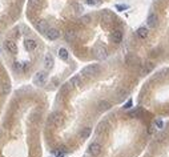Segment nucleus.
I'll return each mask as SVG.
<instances>
[{"instance_id":"obj_1","label":"nucleus","mask_w":169,"mask_h":157,"mask_svg":"<svg viewBox=\"0 0 169 157\" xmlns=\"http://www.w3.org/2000/svg\"><path fill=\"white\" fill-rule=\"evenodd\" d=\"M100 65L99 64H91V65H87L85 68H83L81 71V75L84 77H92V76H96L99 72H100Z\"/></svg>"},{"instance_id":"obj_2","label":"nucleus","mask_w":169,"mask_h":157,"mask_svg":"<svg viewBox=\"0 0 169 157\" xmlns=\"http://www.w3.org/2000/svg\"><path fill=\"white\" fill-rule=\"evenodd\" d=\"M63 122H64V115L58 111L51 113V116H49V119H48V124L53 125V127H60Z\"/></svg>"},{"instance_id":"obj_3","label":"nucleus","mask_w":169,"mask_h":157,"mask_svg":"<svg viewBox=\"0 0 169 157\" xmlns=\"http://www.w3.org/2000/svg\"><path fill=\"white\" fill-rule=\"evenodd\" d=\"M93 53H95L97 60H105L107 56H108V51H107V48L103 45H96L95 50H93Z\"/></svg>"},{"instance_id":"obj_4","label":"nucleus","mask_w":169,"mask_h":157,"mask_svg":"<svg viewBox=\"0 0 169 157\" xmlns=\"http://www.w3.org/2000/svg\"><path fill=\"white\" fill-rule=\"evenodd\" d=\"M101 151H103V146H101V144L96 143V141H95V143H92L91 145H89V148H88L89 154H91V156H93V157L100 156Z\"/></svg>"},{"instance_id":"obj_5","label":"nucleus","mask_w":169,"mask_h":157,"mask_svg":"<svg viewBox=\"0 0 169 157\" xmlns=\"http://www.w3.org/2000/svg\"><path fill=\"white\" fill-rule=\"evenodd\" d=\"M146 24H148V27H151V28H156V27L158 25V16L155 13V12H152V13L148 15Z\"/></svg>"},{"instance_id":"obj_6","label":"nucleus","mask_w":169,"mask_h":157,"mask_svg":"<svg viewBox=\"0 0 169 157\" xmlns=\"http://www.w3.org/2000/svg\"><path fill=\"white\" fill-rule=\"evenodd\" d=\"M45 78H47L45 72H37L33 77V84L35 85H43L44 83H45Z\"/></svg>"},{"instance_id":"obj_7","label":"nucleus","mask_w":169,"mask_h":157,"mask_svg":"<svg viewBox=\"0 0 169 157\" xmlns=\"http://www.w3.org/2000/svg\"><path fill=\"white\" fill-rule=\"evenodd\" d=\"M4 47H6L11 53H13V55L17 53V45H16V43H15L13 40H11V39H8V40L4 41Z\"/></svg>"},{"instance_id":"obj_8","label":"nucleus","mask_w":169,"mask_h":157,"mask_svg":"<svg viewBox=\"0 0 169 157\" xmlns=\"http://www.w3.org/2000/svg\"><path fill=\"white\" fill-rule=\"evenodd\" d=\"M45 35L49 40H56V39H59V36H60V32H59L56 28H49Z\"/></svg>"},{"instance_id":"obj_9","label":"nucleus","mask_w":169,"mask_h":157,"mask_svg":"<svg viewBox=\"0 0 169 157\" xmlns=\"http://www.w3.org/2000/svg\"><path fill=\"white\" fill-rule=\"evenodd\" d=\"M53 64H55L53 56H52L51 53H47L45 57H44V67H45L47 69H51V68L53 67Z\"/></svg>"},{"instance_id":"obj_10","label":"nucleus","mask_w":169,"mask_h":157,"mask_svg":"<svg viewBox=\"0 0 169 157\" xmlns=\"http://www.w3.org/2000/svg\"><path fill=\"white\" fill-rule=\"evenodd\" d=\"M112 40L116 44L121 43V40H123V32H121L120 29H115V31L112 32Z\"/></svg>"},{"instance_id":"obj_11","label":"nucleus","mask_w":169,"mask_h":157,"mask_svg":"<svg viewBox=\"0 0 169 157\" xmlns=\"http://www.w3.org/2000/svg\"><path fill=\"white\" fill-rule=\"evenodd\" d=\"M36 28L39 29V32L47 33V31L49 29V27H48V23H47L45 20H39V23L36 24Z\"/></svg>"},{"instance_id":"obj_12","label":"nucleus","mask_w":169,"mask_h":157,"mask_svg":"<svg viewBox=\"0 0 169 157\" xmlns=\"http://www.w3.org/2000/svg\"><path fill=\"white\" fill-rule=\"evenodd\" d=\"M108 121H105V120H104V121H101L100 124L97 125V129H96V134H103L104 132H107L108 131Z\"/></svg>"},{"instance_id":"obj_13","label":"nucleus","mask_w":169,"mask_h":157,"mask_svg":"<svg viewBox=\"0 0 169 157\" xmlns=\"http://www.w3.org/2000/svg\"><path fill=\"white\" fill-rule=\"evenodd\" d=\"M101 20L105 21V23H111L113 21V15L111 11H103L101 12Z\"/></svg>"},{"instance_id":"obj_14","label":"nucleus","mask_w":169,"mask_h":157,"mask_svg":"<svg viewBox=\"0 0 169 157\" xmlns=\"http://www.w3.org/2000/svg\"><path fill=\"white\" fill-rule=\"evenodd\" d=\"M24 45H26V48L28 51H35L36 50V47H37V44H36V41H35L33 39H26Z\"/></svg>"},{"instance_id":"obj_15","label":"nucleus","mask_w":169,"mask_h":157,"mask_svg":"<svg viewBox=\"0 0 169 157\" xmlns=\"http://www.w3.org/2000/svg\"><path fill=\"white\" fill-rule=\"evenodd\" d=\"M64 37H65V40L68 43H73L76 40V32H75L73 29H68L65 32V35H64Z\"/></svg>"},{"instance_id":"obj_16","label":"nucleus","mask_w":169,"mask_h":157,"mask_svg":"<svg viewBox=\"0 0 169 157\" xmlns=\"http://www.w3.org/2000/svg\"><path fill=\"white\" fill-rule=\"evenodd\" d=\"M136 33H137V36L140 39H145V37H148L149 31H148V28H146V27H140V28L136 31Z\"/></svg>"},{"instance_id":"obj_17","label":"nucleus","mask_w":169,"mask_h":157,"mask_svg":"<svg viewBox=\"0 0 169 157\" xmlns=\"http://www.w3.org/2000/svg\"><path fill=\"white\" fill-rule=\"evenodd\" d=\"M109 108H111V103L107 101V100H103V101L99 103V111H100V112H105V111H108Z\"/></svg>"},{"instance_id":"obj_18","label":"nucleus","mask_w":169,"mask_h":157,"mask_svg":"<svg viewBox=\"0 0 169 157\" xmlns=\"http://www.w3.org/2000/svg\"><path fill=\"white\" fill-rule=\"evenodd\" d=\"M69 83H71L73 87H81V84H83V80H81V76H73V77L69 80Z\"/></svg>"},{"instance_id":"obj_19","label":"nucleus","mask_w":169,"mask_h":157,"mask_svg":"<svg viewBox=\"0 0 169 157\" xmlns=\"http://www.w3.org/2000/svg\"><path fill=\"white\" fill-rule=\"evenodd\" d=\"M59 57H60L61 60H68V51H67L65 48H60V50H59Z\"/></svg>"},{"instance_id":"obj_20","label":"nucleus","mask_w":169,"mask_h":157,"mask_svg":"<svg viewBox=\"0 0 169 157\" xmlns=\"http://www.w3.org/2000/svg\"><path fill=\"white\" fill-rule=\"evenodd\" d=\"M89 134H91V128H89V127L83 128V131L80 132V137H81V139H88Z\"/></svg>"},{"instance_id":"obj_21","label":"nucleus","mask_w":169,"mask_h":157,"mask_svg":"<svg viewBox=\"0 0 169 157\" xmlns=\"http://www.w3.org/2000/svg\"><path fill=\"white\" fill-rule=\"evenodd\" d=\"M13 69L16 71V72H23V71H24L23 64H20V63H17V61H15V63H13Z\"/></svg>"},{"instance_id":"obj_22","label":"nucleus","mask_w":169,"mask_h":157,"mask_svg":"<svg viewBox=\"0 0 169 157\" xmlns=\"http://www.w3.org/2000/svg\"><path fill=\"white\" fill-rule=\"evenodd\" d=\"M126 95H128V91H126V89H120L117 92V97H119V99H124Z\"/></svg>"},{"instance_id":"obj_23","label":"nucleus","mask_w":169,"mask_h":157,"mask_svg":"<svg viewBox=\"0 0 169 157\" xmlns=\"http://www.w3.org/2000/svg\"><path fill=\"white\" fill-rule=\"evenodd\" d=\"M88 6H99L101 3V0H85Z\"/></svg>"},{"instance_id":"obj_24","label":"nucleus","mask_w":169,"mask_h":157,"mask_svg":"<svg viewBox=\"0 0 169 157\" xmlns=\"http://www.w3.org/2000/svg\"><path fill=\"white\" fill-rule=\"evenodd\" d=\"M80 21L83 24H88L89 21H91V16H89V15H87V16H83V18L80 19Z\"/></svg>"},{"instance_id":"obj_25","label":"nucleus","mask_w":169,"mask_h":157,"mask_svg":"<svg viewBox=\"0 0 169 157\" xmlns=\"http://www.w3.org/2000/svg\"><path fill=\"white\" fill-rule=\"evenodd\" d=\"M144 67L146 68V71H148V72H151V71L153 69V68H155V65H153V63H145V64H144Z\"/></svg>"},{"instance_id":"obj_26","label":"nucleus","mask_w":169,"mask_h":157,"mask_svg":"<svg viewBox=\"0 0 169 157\" xmlns=\"http://www.w3.org/2000/svg\"><path fill=\"white\" fill-rule=\"evenodd\" d=\"M9 91H11V85L8 84V83H6V84L3 85V93L6 95V93H9Z\"/></svg>"},{"instance_id":"obj_27","label":"nucleus","mask_w":169,"mask_h":157,"mask_svg":"<svg viewBox=\"0 0 169 157\" xmlns=\"http://www.w3.org/2000/svg\"><path fill=\"white\" fill-rule=\"evenodd\" d=\"M138 113H141V108H137L136 111H132V112H129V116L131 117H136Z\"/></svg>"},{"instance_id":"obj_28","label":"nucleus","mask_w":169,"mask_h":157,"mask_svg":"<svg viewBox=\"0 0 169 157\" xmlns=\"http://www.w3.org/2000/svg\"><path fill=\"white\" fill-rule=\"evenodd\" d=\"M128 8V6L126 4H116V9L117 11H124V9Z\"/></svg>"},{"instance_id":"obj_29","label":"nucleus","mask_w":169,"mask_h":157,"mask_svg":"<svg viewBox=\"0 0 169 157\" xmlns=\"http://www.w3.org/2000/svg\"><path fill=\"white\" fill-rule=\"evenodd\" d=\"M39 1H40V0H28V3H29V6H31V7L37 6V4H39Z\"/></svg>"},{"instance_id":"obj_30","label":"nucleus","mask_w":169,"mask_h":157,"mask_svg":"<svg viewBox=\"0 0 169 157\" xmlns=\"http://www.w3.org/2000/svg\"><path fill=\"white\" fill-rule=\"evenodd\" d=\"M132 104H133L132 100H129V101H126V103H125V105H124V109H129V108L132 107Z\"/></svg>"},{"instance_id":"obj_31","label":"nucleus","mask_w":169,"mask_h":157,"mask_svg":"<svg viewBox=\"0 0 169 157\" xmlns=\"http://www.w3.org/2000/svg\"><path fill=\"white\" fill-rule=\"evenodd\" d=\"M156 127H157V128H163V121H161L160 119L156 120Z\"/></svg>"}]
</instances>
